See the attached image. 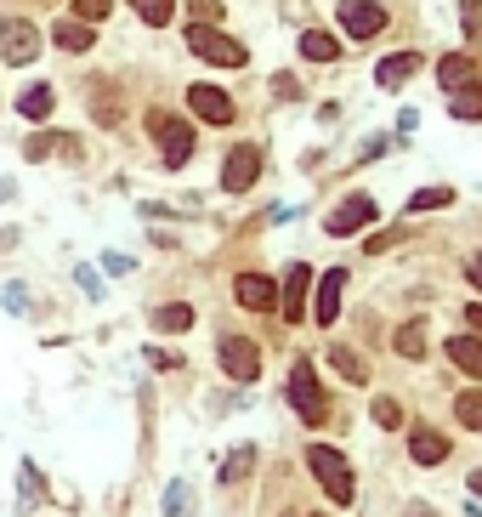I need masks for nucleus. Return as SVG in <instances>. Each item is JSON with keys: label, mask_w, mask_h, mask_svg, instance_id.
Instances as JSON below:
<instances>
[{"label": "nucleus", "mask_w": 482, "mask_h": 517, "mask_svg": "<svg viewBox=\"0 0 482 517\" xmlns=\"http://www.w3.org/2000/svg\"><path fill=\"white\" fill-rule=\"evenodd\" d=\"M307 466H312V478L329 489V500L335 506H346V500L358 495V483H352V466L341 461V449H329V444H307Z\"/></svg>", "instance_id": "f257e3e1"}, {"label": "nucleus", "mask_w": 482, "mask_h": 517, "mask_svg": "<svg viewBox=\"0 0 482 517\" xmlns=\"http://www.w3.org/2000/svg\"><path fill=\"white\" fill-rule=\"evenodd\" d=\"M148 131L159 137V154H165V165H171V171L193 160V125L188 120H176V114L154 108V114H148Z\"/></svg>", "instance_id": "f03ea898"}, {"label": "nucleus", "mask_w": 482, "mask_h": 517, "mask_svg": "<svg viewBox=\"0 0 482 517\" xmlns=\"http://www.w3.org/2000/svg\"><path fill=\"white\" fill-rule=\"evenodd\" d=\"M188 52H199L205 63H222V69H239L244 57V46L233 35H222V29H210V23H188Z\"/></svg>", "instance_id": "7ed1b4c3"}, {"label": "nucleus", "mask_w": 482, "mask_h": 517, "mask_svg": "<svg viewBox=\"0 0 482 517\" xmlns=\"http://www.w3.org/2000/svg\"><path fill=\"white\" fill-rule=\"evenodd\" d=\"M290 404H295V415H301L307 427H318V421L329 415V404H324V387H318V370H312L307 358H301V364L290 370Z\"/></svg>", "instance_id": "20e7f679"}, {"label": "nucleus", "mask_w": 482, "mask_h": 517, "mask_svg": "<svg viewBox=\"0 0 482 517\" xmlns=\"http://www.w3.org/2000/svg\"><path fill=\"white\" fill-rule=\"evenodd\" d=\"M0 57L6 63H35L40 57V29L23 18H0Z\"/></svg>", "instance_id": "39448f33"}, {"label": "nucleus", "mask_w": 482, "mask_h": 517, "mask_svg": "<svg viewBox=\"0 0 482 517\" xmlns=\"http://www.w3.org/2000/svg\"><path fill=\"white\" fill-rule=\"evenodd\" d=\"M256 177H261V148L239 143L222 160V188H227V194H244V188H256Z\"/></svg>", "instance_id": "423d86ee"}, {"label": "nucleus", "mask_w": 482, "mask_h": 517, "mask_svg": "<svg viewBox=\"0 0 482 517\" xmlns=\"http://www.w3.org/2000/svg\"><path fill=\"white\" fill-rule=\"evenodd\" d=\"M341 29L352 40H375L380 29H386V6H375V0H346V6H341Z\"/></svg>", "instance_id": "0eeeda50"}, {"label": "nucleus", "mask_w": 482, "mask_h": 517, "mask_svg": "<svg viewBox=\"0 0 482 517\" xmlns=\"http://www.w3.org/2000/svg\"><path fill=\"white\" fill-rule=\"evenodd\" d=\"M369 222H375V199H369V194H352V199H341V205L329 211V222H324V228L335 233V239H346V233L369 228Z\"/></svg>", "instance_id": "6e6552de"}, {"label": "nucleus", "mask_w": 482, "mask_h": 517, "mask_svg": "<svg viewBox=\"0 0 482 517\" xmlns=\"http://www.w3.org/2000/svg\"><path fill=\"white\" fill-rule=\"evenodd\" d=\"M216 353H222V370L233 375V381H256L261 375V358H256V347H250L244 336H222Z\"/></svg>", "instance_id": "1a4fd4ad"}, {"label": "nucleus", "mask_w": 482, "mask_h": 517, "mask_svg": "<svg viewBox=\"0 0 482 517\" xmlns=\"http://www.w3.org/2000/svg\"><path fill=\"white\" fill-rule=\"evenodd\" d=\"M188 108L205 125H233V97L216 91V86H188Z\"/></svg>", "instance_id": "9d476101"}, {"label": "nucleus", "mask_w": 482, "mask_h": 517, "mask_svg": "<svg viewBox=\"0 0 482 517\" xmlns=\"http://www.w3.org/2000/svg\"><path fill=\"white\" fill-rule=\"evenodd\" d=\"M341 290H346V273L341 268H329L324 279H318V290H312V319H318V324L341 319Z\"/></svg>", "instance_id": "9b49d317"}, {"label": "nucleus", "mask_w": 482, "mask_h": 517, "mask_svg": "<svg viewBox=\"0 0 482 517\" xmlns=\"http://www.w3.org/2000/svg\"><path fill=\"white\" fill-rule=\"evenodd\" d=\"M233 296H239V302L250 307V313H267V307L278 302V285L267 279V273H244L239 285H233Z\"/></svg>", "instance_id": "f8f14e48"}, {"label": "nucleus", "mask_w": 482, "mask_h": 517, "mask_svg": "<svg viewBox=\"0 0 482 517\" xmlns=\"http://www.w3.org/2000/svg\"><path fill=\"white\" fill-rule=\"evenodd\" d=\"M307 290H312V268H301V262H295L290 279H284V319H290V324L307 319Z\"/></svg>", "instance_id": "ddd939ff"}, {"label": "nucleus", "mask_w": 482, "mask_h": 517, "mask_svg": "<svg viewBox=\"0 0 482 517\" xmlns=\"http://www.w3.org/2000/svg\"><path fill=\"white\" fill-rule=\"evenodd\" d=\"M409 455H414L420 466H443V461H448V438H443L437 427H414V432H409Z\"/></svg>", "instance_id": "4468645a"}, {"label": "nucleus", "mask_w": 482, "mask_h": 517, "mask_svg": "<svg viewBox=\"0 0 482 517\" xmlns=\"http://www.w3.org/2000/svg\"><path fill=\"white\" fill-rule=\"evenodd\" d=\"M409 74H420V52H397V57H386V63L375 69V80H380L386 91H397L403 80H409Z\"/></svg>", "instance_id": "2eb2a0df"}, {"label": "nucleus", "mask_w": 482, "mask_h": 517, "mask_svg": "<svg viewBox=\"0 0 482 517\" xmlns=\"http://www.w3.org/2000/svg\"><path fill=\"white\" fill-rule=\"evenodd\" d=\"M448 114H454V120H482V80L448 91Z\"/></svg>", "instance_id": "dca6fc26"}, {"label": "nucleus", "mask_w": 482, "mask_h": 517, "mask_svg": "<svg viewBox=\"0 0 482 517\" xmlns=\"http://www.w3.org/2000/svg\"><path fill=\"white\" fill-rule=\"evenodd\" d=\"M437 80H443V91H460V86H471V80H477V69H471V57L448 52L443 63H437Z\"/></svg>", "instance_id": "f3484780"}, {"label": "nucleus", "mask_w": 482, "mask_h": 517, "mask_svg": "<svg viewBox=\"0 0 482 517\" xmlns=\"http://www.w3.org/2000/svg\"><path fill=\"white\" fill-rule=\"evenodd\" d=\"M301 57H307V63H335V57H341V40L324 35V29H307V35H301Z\"/></svg>", "instance_id": "a211bd4d"}, {"label": "nucleus", "mask_w": 482, "mask_h": 517, "mask_svg": "<svg viewBox=\"0 0 482 517\" xmlns=\"http://www.w3.org/2000/svg\"><path fill=\"white\" fill-rule=\"evenodd\" d=\"M448 358H454L465 375H477V381H482V341L477 336H454V341H448Z\"/></svg>", "instance_id": "6ab92c4d"}, {"label": "nucleus", "mask_w": 482, "mask_h": 517, "mask_svg": "<svg viewBox=\"0 0 482 517\" xmlns=\"http://www.w3.org/2000/svg\"><path fill=\"white\" fill-rule=\"evenodd\" d=\"M154 330H165V336H176V330H193V307L188 302H165L154 313Z\"/></svg>", "instance_id": "aec40b11"}, {"label": "nucleus", "mask_w": 482, "mask_h": 517, "mask_svg": "<svg viewBox=\"0 0 482 517\" xmlns=\"http://www.w3.org/2000/svg\"><path fill=\"white\" fill-rule=\"evenodd\" d=\"M52 40L63 46V52H91V40L97 35H91V23H57Z\"/></svg>", "instance_id": "412c9836"}, {"label": "nucleus", "mask_w": 482, "mask_h": 517, "mask_svg": "<svg viewBox=\"0 0 482 517\" xmlns=\"http://www.w3.org/2000/svg\"><path fill=\"white\" fill-rule=\"evenodd\" d=\"M329 364H335V370H341L346 381H352V387H363V381H369V364H363V358L352 353V347H329Z\"/></svg>", "instance_id": "4be33fe9"}, {"label": "nucleus", "mask_w": 482, "mask_h": 517, "mask_svg": "<svg viewBox=\"0 0 482 517\" xmlns=\"http://www.w3.org/2000/svg\"><path fill=\"white\" fill-rule=\"evenodd\" d=\"M454 415H460V427L482 432V387H471V393L454 398Z\"/></svg>", "instance_id": "5701e85b"}, {"label": "nucleus", "mask_w": 482, "mask_h": 517, "mask_svg": "<svg viewBox=\"0 0 482 517\" xmlns=\"http://www.w3.org/2000/svg\"><path fill=\"white\" fill-rule=\"evenodd\" d=\"M52 103H57V97H52V86H29V91L18 97V108L29 114V120H46V114H52Z\"/></svg>", "instance_id": "b1692460"}, {"label": "nucleus", "mask_w": 482, "mask_h": 517, "mask_svg": "<svg viewBox=\"0 0 482 517\" xmlns=\"http://www.w3.org/2000/svg\"><path fill=\"white\" fill-rule=\"evenodd\" d=\"M131 6H137V18L154 23V29H165V23L176 18V0H131Z\"/></svg>", "instance_id": "393cba45"}, {"label": "nucleus", "mask_w": 482, "mask_h": 517, "mask_svg": "<svg viewBox=\"0 0 482 517\" xmlns=\"http://www.w3.org/2000/svg\"><path fill=\"white\" fill-rule=\"evenodd\" d=\"M392 347H397V358H420L426 353V330H420V324H403L392 336Z\"/></svg>", "instance_id": "a878e982"}, {"label": "nucleus", "mask_w": 482, "mask_h": 517, "mask_svg": "<svg viewBox=\"0 0 482 517\" xmlns=\"http://www.w3.org/2000/svg\"><path fill=\"white\" fill-rule=\"evenodd\" d=\"M443 205H454V188H420V194H409V216L414 211H443Z\"/></svg>", "instance_id": "bb28decb"}, {"label": "nucleus", "mask_w": 482, "mask_h": 517, "mask_svg": "<svg viewBox=\"0 0 482 517\" xmlns=\"http://www.w3.org/2000/svg\"><path fill=\"white\" fill-rule=\"evenodd\" d=\"M375 427H386V432L403 427V410H397V398H375Z\"/></svg>", "instance_id": "cd10ccee"}, {"label": "nucleus", "mask_w": 482, "mask_h": 517, "mask_svg": "<svg viewBox=\"0 0 482 517\" xmlns=\"http://www.w3.org/2000/svg\"><path fill=\"white\" fill-rule=\"evenodd\" d=\"M74 12H80V23H103L114 12V0H74Z\"/></svg>", "instance_id": "c85d7f7f"}, {"label": "nucleus", "mask_w": 482, "mask_h": 517, "mask_svg": "<svg viewBox=\"0 0 482 517\" xmlns=\"http://www.w3.org/2000/svg\"><path fill=\"white\" fill-rule=\"evenodd\" d=\"M250 461H256V455H250V449H239V455H233V461L222 466V483H239L244 472H250Z\"/></svg>", "instance_id": "c756f323"}, {"label": "nucleus", "mask_w": 482, "mask_h": 517, "mask_svg": "<svg viewBox=\"0 0 482 517\" xmlns=\"http://www.w3.org/2000/svg\"><path fill=\"white\" fill-rule=\"evenodd\" d=\"M188 12L199 23H210V29H216V18H222V6H216V0H188Z\"/></svg>", "instance_id": "7c9ffc66"}, {"label": "nucleus", "mask_w": 482, "mask_h": 517, "mask_svg": "<svg viewBox=\"0 0 482 517\" xmlns=\"http://www.w3.org/2000/svg\"><path fill=\"white\" fill-rule=\"evenodd\" d=\"M23 506H40V472L23 466Z\"/></svg>", "instance_id": "2f4dec72"}, {"label": "nucleus", "mask_w": 482, "mask_h": 517, "mask_svg": "<svg viewBox=\"0 0 482 517\" xmlns=\"http://www.w3.org/2000/svg\"><path fill=\"white\" fill-rule=\"evenodd\" d=\"M460 6H465V29L477 35V29H482V0H460Z\"/></svg>", "instance_id": "473e14b6"}, {"label": "nucleus", "mask_w": 482, "mask_h": 517, "mask_svg": "<svg viewBox=\"0 0 482 517\" xmlns=\"http://www.w3.org/2000/svg\"><path fill=\"white\" fill-rule=\"evenodd\" d=\"M397 239H403V228H392V233H375V239H369V250H392Z\"/></svg>", "instance_id": "72a5a7b5"}, {"label": "nucleus", "mask_w": 482, "mask_h": 517, "mask_svg": "<svg viewBox=\"0 0 482 517\" xmlns=\"http://www.w3.org/2000/svg\"><path fill=\"white\" fill-rule=\"evenodd\" d=\"M465 324H471V336L482 341V307H465Z\"/></svg>", "instance_id": "f704fd0d"}, {"label": "nucleus", "mask_w": 482, "mask_h": 517, "mask_svg": "<svg viewBox=\"0 0 482 517\" xmlns=\"http://www.w3.org/2000/svg\"><path fill=\"white\" fill-rule=\"evenodd\" d=\"M471 489H477V500H482V466H477V472H471Z\"/></svg>", "instance_id": "c9c22d12"}, {"label": "nucleus", "mask_w": 482, "mask_h": 517, "mask_svg": "<svg viewBox=\"0 0 482 517\" xmlns=\"http://www.w3.org/2000/svg\"><path fill=\"white\" fill-rule=\"evenodd\" d=\"M471 285H482V262H477V268H471Z\"/></svg>", "instance_id": "e433bc0d"}, {"label": "nucleus", "mask_w": 482, "mask_h": 517, "mask_svg": "<svg viewBox=\"0 0 482 517\" xmlns=\"http://www.w3.org/2000/svg\"><path fill=\"white\" fill-rule=\"evenodd\" d=\"M414 517H431V512H426V506H420V512H414Z\"/></svg>", "instance_id": "4c0bfd02"}]
</instances>
